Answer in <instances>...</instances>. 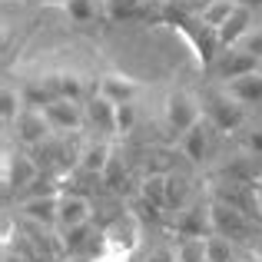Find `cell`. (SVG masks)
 <instances>
[{
	"instance_id": "22",
	"label": "cell",
	"mask_w": 262,
	"mask_h": 262,
	"mask_svg": "<svg viewBox=\"0 0 262 262\" xmlns=\"http://www.w3.org/2000/svg\"><path fill=\"white\" fill-rule=\"evenodd\" d=\"M24 106H27L24 93L13 90L10 83H4V93H0V116H4V126H13V120L24 113Z\"/></svg>"
},
{
	"instance_id": "14",
	"label": "cell",
	"mask_w": 262,
	"mask_h": 262,
	"mask_svg": "<svg viewBox=\"0 0 262 262\" xmlns=\"http://www.w3.org/2000/svg\"><path fill=\"white\" fill-rule=\"evenodd\" d=\"M96 93L106 96L110 103L123 106V103H133L136 93H140V83L133 77H123V73H103L100 83H96Z\"/></svg>"
},
{
	"instance_id": "20",
	"label": "cell",
	"mask_w": 262,
	"mask_h": 262,
	"mask_svg": "<svg viewBox=\"0 0 262 262\" xmlns=\"http://www.w3.org/2000/svg\"><path fill=\"white\" fill-rule=\"evenodd\" d=\"M143 199H149L153 206L166 209V196H169V173H149L143 179V189H140Z\"/></svg>"
},
{
	"instance_id": "26",
	"label": "cell",
	"mask_w": 262,
	"mask_h": 262,
	"mask_svg": "<svg viewBox=\"0 0 262 262\" xmlns=\"http://www.w3.org/2000/svg\"><path fill=\"white\" fill-rule=\"evenodd\" d=\"M189 192H192V186H189V179L186 176H176V173H169V196H166V209H186V199H189Z\"/></svg>"
},
{
	"instance_id": "7",
	"label": "cell",
	"mask_w": 262,
	"mask_h": 262,
	"mask_svg": "<svg viewBox=\"0 0 262 262\" xmlns=\"http://www.w3.org/2000/svg\"><path fill=\"white\" fill-rule=\"evenodd\" d=\"M13 129H17V140L24 143V146H40V143H47V136L53 133L50 123H47V113L37 106H24V113L13 120Z\"/></svg>"
},
{
	"instance_id": "25",
	"label": "cell",
	"mask_w": 262,
	"mask_h": 262,
	"mask_svg": "<svg viewBox=\"0 0 262 262\" xmlns=\"http://www.w3.org/2000/svg\"><path fill=\"white\" fill-rule=\"evenodd\" d=\"M206 262H236V252H232V239L212 232L206 239Z\"/></svg>"
},
{
	"instance_id": "28",
	"label": "cell",
	"mask_w": 262,
	"mask_h": 262,
	"mask_svg": "<svg viewBox=\"0 0 262 262\" xmlns=\"http://www.w3.org/2000/svg\"><path fill=\"white\" fill-rule=\"evenodd\" d=\"M232 47H243L246 53H252V57H259V60H262V27L252 24L249 30H246V37L239 40V43H232Z\"/></svg>"
},
{
	"instance_id": "12",
	"label": "cell",
	"mask_w": 262,
	"mask_h": 262,
	"mask_svg": "<svg viewBox=\"0 0 262 262\" xmlns=\"http://www.w3.org/2000/svg\"><path fill=\"white\" fill-rule=\"evenodd\" d=\"M113 160V149H110L106 140H86L83 149L77 153V169L86 176H103Z\"/></svg>"
},
{
	"instance_id": "27",
	"label": "cell",
	"mask_w": 262,
	"mask_h": 262,
	"mask_svg": "<svg viewBox=\"0 0 262 262\" xmlns=\"http://www.w3.org/2000/svg\"><path fill=\"white\" fill-rule=\"evenodd\" d=\"M206 259V239H179L176 262H203Z\"/></svg>"
},
{
	"instance_id": "5",
	"label": "cell",
	"mask_w": 262,
	"mask_h": 262,
	"mask_svg": "<svg viewBox=\"0 0 262 262\" xmlns=\"http://www.w3.org/2000/svg\"><path fill=\"white\" fill-rule=\"evenodd\" d=\"M212 229H216L219 236L232 239V243H243L252 232V216H246L243 209H236V206H229V203L212 199Z\"/></svg>"
},
{
	"instance_id": "19",
	"label": "cell",
	"mask_w": 262,
	"mask_h": 262,
	"mask_svg": "<svg viewBox=\"0 0 262 262\" xmlns=\"http://www.w3.org/2000/svg\"><path fill=\"white\" fill-rule=\"evenodd\" d=\"M53 86H57L60 100L83 103V77H80L77 70H57V73H53Z\"/></svg>"
},
{
	"instance_id": "32",
	"label": "cell",
	"mask_w": 262,
	"mask_h": 262,
	"mask_svg": "<svg viewBox=\"0 0 262 262\" xmlns=\"http://www.w3.org/2000/svg\"><path fill=\"white\" fill-rule=\"evenodd\" d=\"M30 4H37V7H60V10H63L67 0H30Z\"/></svg>"
},
{
	"instance_id": "11",
	"label": "cell",
	"mask_w": 262,
	"mask_h": 262,
	"mask_svg": "<svg viewBox=\"0 0 262 262\" xmlns=\"http://www.w3.org/2000/svg\"><path fill=\"white\" fill-rule=\"evenodd\" d=\"M20 209H24V216L30 219V223L43 226V229H50V226H60V192L27 196V199H20Z\"/></svg>"
},
{
	"instance_id": "10",
	"label": "cell",
	"mask_w": 262,
	"mask_h": 262,
	"mask_svg": "<svg viewBox=\"0 0 262 262\" xmlns=\"http://www.w3.org/2000/svg\"><path fill=\"white\" fill-rule=\"evenodd\" d=\"M43 113L50 129H57V133H70V129H80L86 123V110L77 100H53L50 106H43Z\"/></svg>"
},
{
	"instance_id": "18",
	"label": "cell",
	"mask_w": 262,
	"mask_h": 262,
	"mask_svg": "<svg viewBox=\"0 0 262 262\" xmlns=\"http://www.w3.org/2000/svg\"><path fill=\"white\" fill-rule=\"evenodd\" d=\"M249 27H252V10H249V7H236V13H232L223 27H219L223 50H226V47H232V43H239V40L246 37V30H249Z\"/></svg>"
},
{
	"instance_id": "4",
	"label": "cell",
	"mask_w": 262,
	"mask_h": 262,
	"mask_svg": "<svg viewBox=\"0 0 262 262\" xmlns=\"http://www.w3.org/2000/svg\"><path fill=\"white\" fill-rule=\"evenodd\" d=\"M179 239H209L212 232V199H196L186 209H179V219L173 223Z\"/></svg>"
},
{
	"instance_id": "1",
	"label": "cell",
	"mask_w": 262,
	"mask_h": 262,
	"mask_svg": "<svg viewBox=\"0 0 262 262\" xmlns=\"http://www.w3.org/2000/svg\"><path fill=\"white\" fill-rule=\"evenodd\" d=\"M163 24H169L173 30L183 33L186 43H189V50L196 53L199 67H206V70H209V67L216 63V57L223 53V40H219V30H216V27H209L203 17L183 13V17H166Z\"/></svg>"
},
{
	"instance_id": "31",
	"label": "cell",
	"mask_w": 262,
	"mask_h": 262,
	"mask_svg": "<svg viewBox=\"0 0 262 262\" xmlns=\"http://www.w3.org/2000/svg\"><path fill=\"white\" fill-rule=\"evenodd\" d=\"M136 262H176V249H169V246H156V249H149L143 259Z\"/></svg>"
},
{
	"instance_id": "16",
	"label": "cell",
	"mask_w": 262,
	"mask_h": 262,
	"mask_svg": "<svg viewBox=\"0 0 262 262\" xmlns=\"http://www.w3.org/2000/svg\"><path fill=\"white\" fill-rule=\"evenodd\" d=\"M83 110H86V123H90V126H93L100 136L116 133V103H110L106 96L96 93L93 100L83 103Z\"/></svg>"
},
{
	"instance_id": "2",
	"label": "cell",
	"mask_w": 262,
	"mask_h": 262,
	"mask_svg": "<svg viewBox=\"0 0 262 262\" xmlns=\"http://www.w3.org/2000/svg\"><path fill=\"white\" fill-rule=\"evenodd\" d=\"M199 106H203V116L219 129V133H236V129L246 123V106L236 103L226 90H209V93L199 100Z\"/></svg>"
},
{
	"instance_id": "23",
	"label": "cell",
	"mask_w": 262,
	"mask_h": 262,
	"mask_svg": "<svg viewBox=\"0 0 262 262\" xmlns=\"http://www.w3.org/2000/svg\"><path fill=\"white\" fill-rule=\"evenodd\" d=\"M149 0H103V10L110 20H133L146 10Z\"/></svg>"
},
{
	"instance_id": "24",
	"label": "cell",
	"mask_w": 262,
	"mask_h": 262,
	"mask_svg": "<svg viewBox=\"0 0 262 262\" xmlns=\"http://www.w3.org/2000/svg\"><path fill=\"white\" fill-rule=\"evenodd\" d=\"M236 7H239L236 0H209V4L203 7V13H199V17H203L209 27H216V30H219V27H223L232 13H236Z\"/></svg>"
},
{
	"instance_id": "21",
	"label": "cell",
	"mask_w": 262,
	"mask_h": 262,
	"mask_svg": "<svg viewBox=\"0 0 262 262\" xmlns=\"http://www.w3.org/2000/svg\"><path fill=\"white\" fill-rule=\"evenodd\" d=\"M103 10V0H67L63 13L73 20V24H93Z\"/></svg>"
},
{
	"instance_id": "15",
	"label": "cell",
	"mask_w": 262,
	"mask_h": 262,
	"mask_svg": "<svg viewBox=\"0 0 262 262\" xmlns=\"http://www.w3.org/2000/svg\"><path fill=\"white\" fill-rule=\"evenodd\" d=\"M90 199L73 189H60V226L63 229H77V226L90 223Z\"/></svg>"
},
{
	"instance_id": "34",
	"label": "cell",
	"mask_w": 262,
	"mask_h": 262,
	"mask_svg": "<svg viewBox=\"0 0 262 262\" xmlns=\"http://www.w3.org/2000/svg\"><path fill=\"white\" fill-rule=\"evenodd\" d=\"M259 70H262V63H259Z\"/></svg>"
},
{
	"instance_id": "13",
	"label": "cell",
	"mask_w": 262,
	"mask_h": 262,
	"mask_svg": "<svg viewBox=\"0 0 262 262\" xmlns=\"http://www.w3.org/2000/svg\"><path fill=\"white\" fill-rule=\"evenodd\" d=\"M212 133H219V129H216V126H212V123L203 116V120H199L196 126L189 129V133L179 136V140H183V153L189 156L192 163H203L206 156L212 153Z\"/></svg>"
},
{
	"instance_id": "9",
	"label": "cell",
	"mask_w": 262,
	"mask_h": 262,
	"mask_svg": "<svg viewBox=\"0 0 262 262\" xmlns=\"http://www.w3.org/2000/svg\"><path fill=\"white\" fill-rule=\"evenodd\" d=\"M212 199L236 206V209H243L246 216H252V219H262V209H259L256 189H252V186H246V183H232V179H229V183L212 186Z\"/></svg>"
},
{
	"instance_id": "8",
	"label": "cell",
	"mask_w": 262,
	"mask_h": 262,
	"mask_svg": "<svg viewBox=\"0 0 262 262\" xmlns=\"http://www.w3.org/2000/svg\"><path fill=\"white\" fill-rule=\"evenodd\" d=\"M37 176H40V169H37V163H33L30 156L7 153V160H4V192L7 196H10V192H24Z\"/></svg>"
},
{
	"instance_id": "30",
	"label": "cell",
	"mask_w": 262,
	"mask_h": 262,
	"mask_svg": "<svg viewBox=\"0 0 262 262\" xmlns=\"http://www.w3.org/2000/svg\"><path fill=\"white\" fill-rule=\"evenodd\" d=\"M243 146L249 149L252 156H262V123H256V126H249V129H246Z\"/></svg>"
},
{
	"instance_id": "35",
	"label": "cell",
	"mask_w": 262,
	"mask_h": 262,
	"mask_svg": "<svg viewBox=\"0 0 262 262\" xmlns=\"http://www.w3.org/2000/svg\"><path fill=\"white\" fill-rule=\"evenodd\" d=\"M203 262H206V259H203Z\"/></svg>"
},
{
	"instance_id": "3",
	"label": "cell",
	"mask_w": 262,
	"mask_h": 262,
	"mask_svg": "<svg viewBox=\"0 0 262 262\" xmlns=\"http://www.w3.org/2000/svg\"><path fill=\"white\" fill-rule=\"evenodd\" d=\"M163 116H166V126H169V133L183 136V133H189V129L196 126L199 120H203V106H199V100L189 93V90L176 86L173 93L166 96V106H163Z\"/></svg>"
},
{
	"instance_id": "33",
	"label": "cell",
	"mask_w": 262,
	"mask_h": 262,
	"mask_svg": "<svg viewBox=\"0 0 262 262\" xmlns=\"http://www.w3.org/2000/svg\"><path fill=\"white\" fill-rule=\"evenodd\" d=\"M239 7H249V10H256V7H262V0H236Z\"/></svg>"
},
{
	"instance_id": "6",
	"label": "cell",
	"mask_w": 262,
	"mask_h": 262,
	"mask_svg": "<svg viewBox=\"0 0 262 262\" xmlns=\"http://www.w3.org/2000/svg\"><path fill=\"white\" fill-rule=\"evenodd\" d=\"M259 63L262 60L252 57V53H246L243 47H226V50L216 57V63L209 67V73L216 80H223V83H229V80H236V77H246V73L259 70Z\"/></svg>"
},
{
	"instance_id": "29",
	"label": "cell",
	"mask_w": 262,
	"mask_h": 262,
	"mask_svg": "<svg viewBox=\"0 0 262 262\" xmlns=\"http://www.w3.org/2000/svg\"><path fill=\"white\" fill-rule=\"evenodd\" d=\"M133 126H136V106L133 103L116 106V133H129Z\"/></svg>"
},
{
	"instance_id": "17",
	"label": "cell",
	"mask_w": 262,
	"mask_h": 262,
	"mask_svg": "<svg viewBox=\"0 0 262 262\" xmlns=\"http://www.w3.org/2000/svg\"><path fill=\"white\" fill-rule=\"evenodd\" d=\"M226 93L243 106H262V70H252L246 77H236L226 83Z\"/></svg>"
}]
</instances>
